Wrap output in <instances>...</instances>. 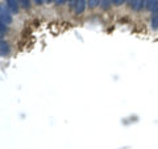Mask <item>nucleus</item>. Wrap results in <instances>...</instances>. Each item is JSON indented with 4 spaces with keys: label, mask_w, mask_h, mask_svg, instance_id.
<instances>
[{
    "label": "nucleus",
    "mask_w": 158,
    "mask_h": 149,
    "mask_svg": "<svg viewBox=\"0 0 158 149\" xmlns=\"http://www.w3.org/2000/svg\"><path fill=\"white\" fill-rule=\"evenodd\" d=\"M0 21H2V24H6V25L12 23V12L4 6L0 7Z\"/></svg>",
    "instance_id": "1"
},
{
    "label": "nucleus",
    "mask_w": 158,
    "mask_h": 149,
    "mask_svg": "<svg viewBox=\"0 0 158 149\" xmlns=\"http://www.w3.org/2000/svg\"><path fill=\"white\" fill-rule=\"evenodd\" d=\"M87 7V0H77L75 2V7H74V12L77 15H82L85 12V9Z\"/></svg>",
    "instance_id": "2"
},
{
    "label": "nucleus",
    "mask_w": 158,
    "mask_h": 149,
    "mask_svg": "<svg viewBox=\"0 0 158 149\" xmlns=\"http://www.w3.org/2000/svg\"><path fill=\"white\" fill-rule=\"evenodd\" d=\"M131 8L136 12H140L142 8H145V0H131Z\"/></svg>",
    "instance_id": "3"
},
{
    "label": "nucleus",
    "mask_w": 158,
    "mask_h": 149,
    "mask_svg": "<svg viewBox=\"0 0 158 149\" xmlns=\"http://www.w3.org/2000/svg\"><path fill=\"white\" fill-rule=\"evenodd\" d=\"M7 8L11 11L12 13H17L19 12V0H6Z\"/></svg>",
    "instance_id": "4"
},
{
    "label": "nucleus",
    "mask_w": 158,
    "mask_h": 149,
    "mask_svg": "<svg viewBox=\"0 0 158 149\" xmlns=\"http://www.w3.org/2000/svg\"><path fill=\"white\" fill-rule=\"evenodd\" d=\"M9 54V45L7 41H4V40H2L0 41V56L2 57H6Z\"/></svg>",
    "instance_id": "5"
},
{
    "label": "nucleus",
    "mask_w": 158,
    "mask_h": 149,
    "mask_svg": "<svg viewBox=\"0 0 158 149\" xmlns=\"http://www.w3.org/2000/svg\"><path fill=\"white\" fill-rule=\"evenodd\" d=\"M150 27L153 31H158V12L153 13L152 15V19H150Z\"/></svg>",
    "instance_id": "6"
},
{
    "label": "nucleus",
    "mask_w": 158,
    "mask_h": 149,
    "mask_svg": "<svg viewBox=\"0 0 158 149\" xmlns=\"http://www.w3.org/2000/svg\"><path fill=\"white\" fill-rule=\"evenodd\" d=\"M112 0H100V7L103 9H110Z\"/></svg>",
    "instance_id": "7"
},
{
    "label": "nucleus",
    "mask_w": 158,
    "mask_h": 149,
    "mask_svg": "<svg viewBox=\"0 0 158 149\" xmlns=\"http://www.w3.org/2000/svg\"><path fill=\"white\" fill-rule=\"evenodd\" d=\"M100 4V0H87V6L90 8H96Z\"/></svg>",
    "instance_id": "8"
},
{
    "label": "nucleus",
    "mask_w": 158,
    "mask_h": 149,
    "mask_svg": "<svg viewBox=\"0 0 158 149\" xmlns=\"http://www.w3.org/2000/svg\"><path fill=\"white\" fill-rule=\"evenodd\" d=\"M6 32H7V25H6V24L0 23V36H2V40L4 37V34H6Z\"/></svg>",
    "instance_id": "9"
},
{
    "label": "nucleus",
    "mask_w": 158,
    "mask_h": 149,
    "mask_svg": "<svg viewBox=\"0 0 158 149\" xmlns=\"http://www.w3.org/2000/svg\"><path fill=\"white\" fill-rule=\"evenodd\" d=\"M19 3L21 4L23 8H29L31 7V0H19Z\"/></svg>",
    "instance_id": "10"
},
{
    "label": "nucleus",
    "mask_w": 158,
    "mask_h": 149,
    "mask_svg": "<svg viewBox=\"0 0 158 149\" xmlns=\"http://www.w3.org/2000/svg\"><path fill=\"white\" fill-rule=\"evenodd\" d=\"M153 3H154V0H145V8L148 9V11H152Z\"/></svg>",
    "instance_id": "11"
},
{
    "label": "nucleus",
    "mask_w": 158,
    "mask_h": 149,
    "mask_svg": "<svg viewBox=\"0 0 158 149\" xmlns=\"http://www.w3.org/2000/svg\"><path fill=\"white\" fill-rule=\"evenodd\" d=\"M150 12H153V13L158 12V0H154V3H153V8H152Z\"/></svg>",
    "instance_id": "12"
},
{
    "label": "nucleus",
    "mask_w": 158,
    "mask_h": 149,
    "mask_svg": "<svg viewBox=\"0 0 158 149\" xmlns=\"http://www.w3.org/2000/svg\"><path fill=\"white\" fill-rule=\"evenodd\" d=\"M127 0H112V3L115 4V6H121V4H124Z\"/></svg>",
    "instance_id": "13"
},
{
    "label": "nucleus",
    "mask_w": 158,
    "mask_h": 149,
    "mask_svg": "<svg viewBox=\"0 0 158 149\" xmlns=\"http://www.w3.org/2000/svg\"><path fill=\"white\" fill-rule=\"evenodd\" d=\"M65 2H66V0H54V3H56L57 6H61V4H63Z\"/></svg>",
    "instance_id": "14"
},
{
    "label": "nucleus",
    "mask_w": 158,
    "mask_h": 149,
    "mask_svg": "<svg viewBox=\"0 0 158 149\" xmlns=\"http://www.w3.org/2000/svg\"><path fill=\"white\" fill-rule=\"evenodd\" d=\"M33 2H34V3H36V4H37V6H41V4H42L44 2H45V0H33Z\"/></svg>",
    "instance_id": "15"
},
{
    "label": "nucleus",
    "mask_w": 158,
    "mask_h": 149,
    "mask_svg": "<svg viewBox=\"0 0 158 149\" xmlns=\"http://www.w3.org/2000/svg\"><path fill=\"white\" fill-rule=\"evenodd\" d=\"M75 2H77V0H70V7H71V8L75 7Z\"/></svg>",
    "instance_id": "16"
},
{
    "label": "nucleus",
    "mask_w": 158,
    "mask_h": 149,
    "mask_svg": "<svg viewBox=\"0 0 158 149\" xmlns=\"http://www.w3.org/2000/svg\"><path fill=\"white\" fill-rule=\"evenodd\" d=\"M46 3H52V2H54V0H45Z\"/></svg>",
    "instance_id": "17"
}]
</instances>
